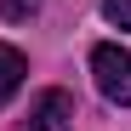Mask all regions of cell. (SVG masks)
<instances>
[{"label": "cell", "mask_w": 131, "mask_h": 131, "mask_svg": "<svg viewBox=\"0 0 131 131\" xmlns=\"http://www.w3.org/2000/svg\"><path fill=\"white\" fill-rule=\"evenodd\" d=\"M91 74H97V91L108 103L131 108V51L125 46H97L91 51Z\"/></svg>", "instance_id": "1"}, {"label": "cell", "mask_w": 131, "mask_h": 131, "mask_svg": "<svg viewBox=\"0 0 131 131\" xmlns=\"http://www.w3.org/2000/svg\"><path fill=\"white\" fill-rule=\"evenodd\" d=\"M29 131H74V97L69 91H40L34 103H29V120H23Z\"/></svg>", "instance_id": "2"}, {"label": "cell", "mask_w": 131, "mask_h": 131, "mask_svg": "<svg viewBox=\"0 0 131 131\" xmlns=\"http://www.w3.org/2000/svg\"><path fill=\"white\" fill-rule=\"evenodd\" d=\"M23 74H29V63H23V51L0 40V103H6V97L17 91V85H23Z\"/></svg>", "instance_id": "3"}, {"label": "cell", "mask_w": 131, "mask_h": 131, "mask_svg": "<svg viewBox=\"0 0 131 131\" xmlns=\"http://www.w3.org/2000/svg\"><path fill=\"white\" fill-rule=\"evenodd\" d=\"M103 17L120 23V29H131V0H103Z\"/></svg>", "instance_id": "4"}, {"label": "cell", "mask_w": 131, "mask_h": 131, "mask_svg": "<svg viewBox=\"0 0 131 131\" xmlns=\"http://www.w3.org/2000/svg\"><path fill=\"white\" fill-rule=\"evenodd\" d=\"M0 12H6V17H34L40 0H0Z\"/></svg>", "instance_id": "5"}]
</instances>
